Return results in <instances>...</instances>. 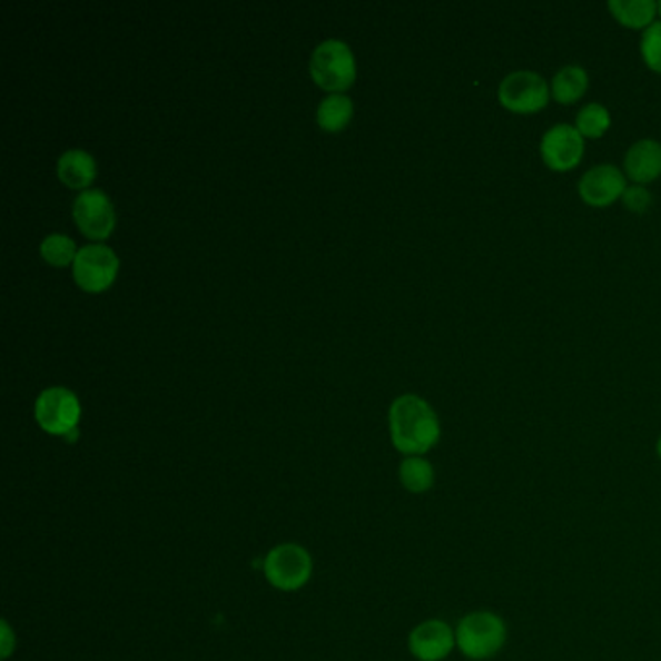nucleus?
I'll return each instance as SVG.
<instances>
[{
	"label": "nucleus",
	"mask_w": 661,
	"mask_h": 661,
	"mask_svg": "<svg viewBox=\"0 0 661 661\" xmlns=\"http://www.w3.org/2000/svg\"><path fill=\"white\" fill-rule=\"evenodd\" d=\"M60 180L70 188H83L96 177V161L88 151L68 150L57 164Z\"/></svg>",
	"instance_id": "ddd939ff"
},
{
	"label": "nucleus",
	"mask_w": 661,
	"mask_h": 661,
	"mask_svg": "<svg viewBox=\"0 0 661 661\" xmlns=\"http://www.w3.org/2000/svg\"><path fill=\"white\" fill-rule=\"evenodd\" d=\"M392 443L406 456H423L441 438V423L435 410L415 394H404L391 406Z\"/></svg>",
	"instance_id": "f257e3e1"
},
{
	"label": "nucleus",
	"mask_w": 661,
	"mask_h": 661,
	"mask_svg": "<svg viewBox=\"0 0 661 661\" xmlns=\"http://www.w3.org/2000/svg\"><path fill=\"white\" fill-rule=\"evenodd\" d=\"M627 190L624 175L613 166H598L580 179L579 193L592 208H605L623 198Z\"/></svg>",
	"instance_id": "9b49d317"
},
{
	"label": "nucleus",
	"mask_w": 661,
	"mask_h": 661,
	"mask_svg": "<svg viewBox=\"0 0 661 661\" xmlns=\"http://www.w3.org/2000/svg\"><path fill=\"white\" fill-rule=\"evenodd\" d=\"M584 136L571 125H556L549 128L541 140V158L551 171L564 174L579 167L584 158Z\"/></svg>",
	"instance_id": "0eeeda50"
},
{
	"label": "nucleus",
	"mask_w": 661,
	"mask_h": 661,
	"mask_svg": "<svg viewBox=\"0 0 661 661\" xmlns=\"http://www.w3.org/2000/svg\"><path fill=\"white\" fill-rule=\"evenodd\" d=\"M611 127V115L605 107L600 103H590L582 107V111L576 115V130L584 138H601Z\"/></svg>",
	"instance_id": "a211bd4d"
},
{
	"label": "nucleus",
	"mask_w": 661,
	"mask_h": 661,
	"mask_svg": "<svg viewBox=\"0 0 661 661\" xmlns=\"http://www.w3.org/2000/svg\"><path fill=\"white\" fill-rule=\"evenodd\" d=\"M655 448H658V456L661 458V436L658 438V446H655Z\"/></svg>",
	"instance_id": "5701e85b"
},
{
	"label": "nucleus",
	"mask_w": 661,
	"mask_h": 661,
	"mask_svg": "<svg viewBox=\"0 0 661 661\" xmlns=\"http://www.w3.org/2000/svg\"><path fill=\"white\" fill-rule=\"evenodd\" d=\"M640 49L648 68L661 75V22L652 23L648 30H644Z\"/></svg>",
	"instance_id": "aec40b11"
},
{
	"label": "nucleus",
	"mask_w": 661,
	"mask_h": 661,
	"mask_svg": "<svg viewBox=\"0 0 661 661\" xmlns=\"http://www.w3.org/2000/svg\"><path fill=\"white\" fill-rule=\"evenodd\" d=\"M16 648V639L12 637V631H10V627L8 623H2V655L8 658V655L12 654V650Z\"/></svg>",
	"instance_id": "4be33fe9"
},
{
	"label": "nucleus",
	"mask_w": 661,
	"mask_h": 661,
	"mask_svg": "<svg viewBox=\"0 0 661 661\" xmlns=\"http://www.w3.org/2000/svg\"><path fill=\"white\" fill-rule=\"evenodd\" d=\"M264 576L279 592H297L313 576V556L297 543L278 545L264 559Z\"/></svg>",
	"instance_id": "7ed1b4c3"
},
{
	"label": "nucleus",
	"mask_w": 661,
	"mask_h": 661,
	"mask_svg": "<svg viewBox=\"0 0 661 661\" xmlns=\"http://www.w3.org/2000/svg\"><path fill=\"white\" fill-rule=\"evenodd\" d=\"M119 263L106 245H86L75 258V278L86 292H101L111 286Z\"/></svg>",
	"instance_id": "6e6552de"
},
{
	"label": "nucleus",
	"mask_w": 661,
	"mask_h": 661,
	"mask_svg": "<svg viewBox=\"0 0 661 661\" xmlns=\"http://www.w3.org/2000/svg\"><path fill=\"white\" fill-rule=\"evenodd\" d=\"M76 224L91 239H106L115 226L114 204L103 190H83L75 200Z\"/></svg>",
	"instance_id": "9d476101"
},
{
	"label": "nucleus",
	"mask_w": 661,
	"mask_h": 661,
	"mask_svg": "<svg viewBox=\"0 0 661 661\" xmlns=\"http://www.w3.org/2000/svg\"><path fill=\"white\" fill-rule=\"evenodd\" d=\"M624 171L629 179L647 185L661 175V144L655 140H640L624 158Z\"/></svg>",
	"instance_id": "f8f14e48"
},
{
	"label": "nucleus",
	"mask_w": 661,
	"mask_h": 661,
	"mask_svg": "<svg viewBox=\"0 0 661 661\" xmlns=\"http://www.w3.org/2000/svg\"><path fill=\"white\" fill-rule=\"evenodd\" d=\"M551 98V90L545 78L530 70H520L506 76L499 86L501 106L516 115L540 114Z\"/></svg>",
	"instance_id": "39448f33"
},
{
	"label": "nucleus",
	"mask_w": 661,
	"mask_h": 661,
	"mask_svg": "<svg viewBox=\"0 0 661 661\" xmlns=\"http://www.w3.org/2000/svg\"><path fill=\"white\" fill-rule=\"evenodd\" d=\"M407 644L415 660L443 661L456 647V631L441 619H428L415 627Z\"/></svg>",
	"instance_id": "1a4fd4ad"
},
{
	"label": "nucleus",
	"mask_w": 661,
	"mask_h": 661,
	"mask_svg": "<svg viewBox=\"0 0 661 661\" xmlns=\"http://www.w3.org/2000/svg\"><path fill=\"white\" fill-rule=\"evenodd\" d=\"M80 414L82 410L75 392L60 386L41 392L36 402V420L41 428L51 435L72 438L76 435Z\"/></svg>",
	"instance_id": "423d86ee"
},
{
	"label": "nucleus",
	"mask_w": 661,
	"mask_h": 661,
	"mask_svg": "<svg viewBox=\"0 0 661 661\" xmlns=\"http://www.w3.org/2000/svg\"><path fill=\"white\" fill-rule=\"evenodd\" d=\"M658 12H660V16H661V2H660V4H658Z\"/></svg>",
	"instance_id": "b1692460"
},
{
	"label": "nucleus",
	"mask_w": 661,
	"mask_h": 661,
	"mask_svg": "<svg viewBox=\"0 0 661 661\" xmlns=\"http://www.w3.org/2000/svg\"><path fill=\"white\" fill-rule=\"evenodd\" d=\"M398 474L399 483L414 495L427 493L435 485V467L423 456H407L399 464Z\"/></svg>",
	"instance_id": "dca6fc26"
},
{
	"label": "nucleus",
	"mask_w": 661,
	"mask_h": 661,
	"mask_svg": "<svg viewBox=\"0 0 661 661\" xmlns=\"http://www.w3.org/2000/svg\"><path fill=\"white\" fill-rule=\"evenodd\" d=\"M506 644V624L493 611H474L460 619L456 647L474 661L495 658Z\"/></svg>",
	"instance_id": "f03ea898"
},
{
	"label": "nucleus",
	"mask_w": 661,
	"mask_h": 661,
	"mask_svg": "<svg viewBox=\"0 0 661 661\" xmlns=\"http://www.w3.org/2000/svg\"><path fill=\"white\" fill-rule=\"evenodd\" d=\"M41 255L46 258L47 263L55 264V266H65V264L75 260L76 245L75 240L67 237V235H49L41 243Z\"/></svg>",
	"instance_id": "6ab92c4d"
},
{
	"label": "nucleus",
	"mask_w": 661,
	"mask_h": 661,
	"mask_svg": "<svg viewBox=\"0 0 661 661\" xmlns=\"http://www.w3.org/2000/svg\"><path fill=\"white\" fill-rule=\"evenodd\" d=\"M352 114H354L352 99L344 93H332L318 106V125L324 130H339L346 127L347 120L352 119Z\"/></svg>",
	"instance_id": "f3484780"
},
{
	"label": "nucleus",
	"mask_w": 661,
	"mask_h": 661,
	"mask_svg": "<svg viewBox=\"0 0 661 661\" xmlns=\"http://www.w3.org/2000/svg\"><path fill=\"white\" fill-rule=\"evenodd\" d=\"M608 8L616 22L631 30H648L658 14L654 0H611Z\"/></svg>",
	"instance_id": "4468645a"
},
{
	"label": "nucleus",
	"mask_w": 661,
	"mask_h": 661,
	"mask_svg": "<svg viewBox=\"0 0 661 661\" xmlns=\"http://www.w3.org/2000/svg\"><path fill=\"white\" fill-rule=\"evenodd\" d=\"M588 72L582 67L571 65L556 72L551 83V96L563 106H572L588 91Z\"/></svg>",
	"instance_id": "2eb2a0df"
},
{
	"label": "nucleus",
	"mask_w": 661,
	"mask_h": 661,
	"mask_svg": "<svg viewBox=\"0 0 661 661\" xmlns=\"http://www.w3.org/2000/svg\"><path fill=\"white\" fill-rule=\"evenodd\" d=\"M310 75L324 90H346L355 78V60L352 49L339 39H326L316 47L310 57Z\"/></svg>",
	"instance_id": "20e7f679"
},
{
	"label": "nucleus",
	"mask_w": 661,
	"mask_h": 661,
	"mask_svg": "<svg viewBox=\"0 0 661 661\" xmlns=\"http://www.w3.org/2000/svg\"><path fill=\"white\" fill-rule=\"evenodd\" d=\"M623 203L631 211H647L652 204V195L644 187H627Z\"/></svg>",
	"instance_id": "412c9836"
}]
</instances>
